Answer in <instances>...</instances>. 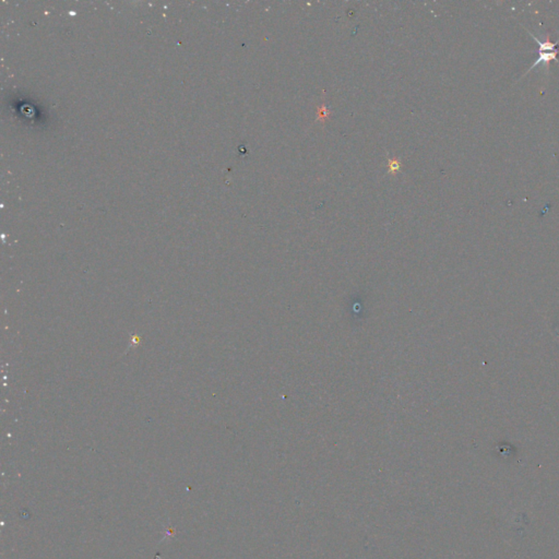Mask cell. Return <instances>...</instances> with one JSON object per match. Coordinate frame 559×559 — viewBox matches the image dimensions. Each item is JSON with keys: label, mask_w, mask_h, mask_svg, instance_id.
I'll return each instance as SVG.
<instances>
[{"label": "cell", "mask_w": 559, "mask_h": 559, "mask_svg": "<svg viewBox=\"0 0 559 559\" xmlns=\"http://www.w3.org/2000/svg\"><path fill=\"white\" fill-rule=\"evenodd\" d=\"M529 34L538 43L540 48H538V58L532 63L531 67H530L526 75L533 70V68L538 67V65L543 66V67H545L546 70H548L550 61L559 63V49H557V46L559 45V40H557V42L555 43H553L548 38L545 41H540L534 36L533 33L529 32Z\"/></svg>", "instance_id": "6da1fadb"}]
</instances>
